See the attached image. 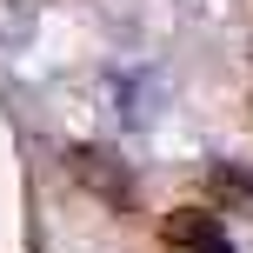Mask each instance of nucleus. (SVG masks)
I'll list each match as a JSON object with an SVG mask.
<instances>
[{
	"label": "nucleus",
	"instance_id": "3",
	"mask_svg": "<svg viewBox=\"0 0 253 253\" xmlns=\"http://www.w3.org/2000/svg\"><path fill=\"white\" fill-rule=\"evenodd\" d=\"M207 193L227 200V213H253V173L240 160H213L207 167Z\"/></svg>",
	"mask_w": 253,
	"mask_h": 253
},
{
	"label": "nucleus",
	"instance_id": "1",
	"mask_svg": "<svg viewBox=\"0 0 253 253\" xmlns=\"http://www.w3.org/2000/svg\"><path fill=\"white\" fill-rule=\"evenodd\" d=\"M160 240H167V253H233V233L207 207H173L160 220Z\"/></svg>",
	"mask_w": 253,
	"mask_h": 253
},
{
	"label": "nucleus",
	"instance_id": "2",
	"mask_svg": "<svg viewBox=\"0 0 253 253\" xmlns=\"http://www.w3.org/2000/svg\"><path fill=\"white\" fill-rule=\"evenodd\" d=\"M67 167H74V173L87 180V187L100 193L107 207H133V180H126L120 167H107V153H100V147H74V153H67Z\"/></svg>",
	"mask_w": 253,
	"mask_h": 253
}]
</instances>
